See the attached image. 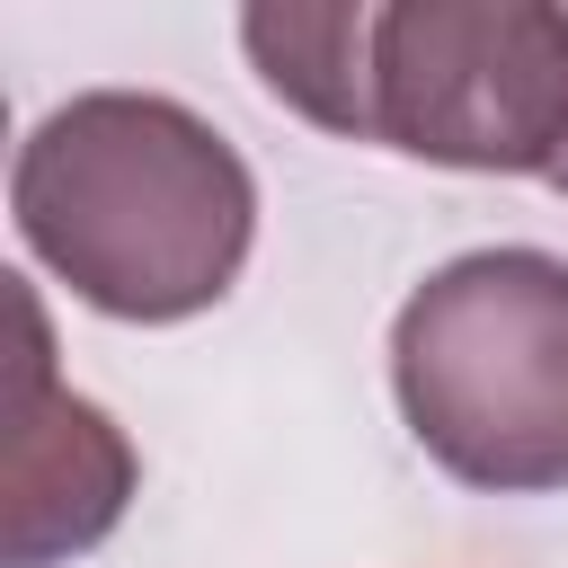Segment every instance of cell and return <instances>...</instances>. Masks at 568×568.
<instances>
[{"instance_id":"cell-1","label":"cell","mask_w":568,"mask_h":568,"mask_svg":"<svg viewBox=\"0 0 568 568\" xmlns=\"http://www.w3.org/2000/svg\"><path fill=\"white\" fill-rule=\"evenodd\" d=\"M257 80L337 142L426 169L550 178L568 160V9L541 0H346L240 9Z\"/></svg>"},{"instance_id":"cell-2","label":"cell","mask_w":568,"mask_h":568,"mask_svg":"<svg viewBox=\"0 0 568 568\" xmlns=\"http://www.w3.org/2000/svg\"><path fill=\"white\" fill-rule=\"evenodd\" d=\"M18 240L71 284V302L169 328L213 311L257 248L248 160L178 98L80 89L62 98L9 169Z\"/></svg>"},{"instance_id":"cell-3","label":"cell","mask_w":568,"mask_h":568,"mask_svg":"<svg viewBox=\"0 0 568 568\" xmlns=\"http://www.w3.org/2000/svg\"><path fill=\"white\" fill-rule=\"evenodd\" d=\"M390 390L444 479L488 497L568 488V257H444L390 320Z\"/></svg>"},{"instance_id":"cell-4","label":"cell","mask_w":568,"mask_h":568,"mask_svg":"<svg viewBox=\"0 0 568 568\" xmlns=\"http://www.w3.org/2000/svg\"><path fill=\"white\" fill-rule=\"evenodd\" d=\"M9 311H18V355H9V506H0L9 524H0V550H9V568H62L124 524L142 462L98 399L53 382V337H44L27 275H9Z\"/></svg>"},{"instance_id":"cell-5","label":"cell","mask_w":568,"mask_h":568,"mask_svg":"<svg viewBox=\"0 0 568 568\" xmlns=\"http://www.w3.org/2000/svg\"><path fill=\"white\" fill-rule=\"evenodd\" d=\"M550 186H559V195H568V160H559V169H550Z\"/></svg>"}]
</instances>
